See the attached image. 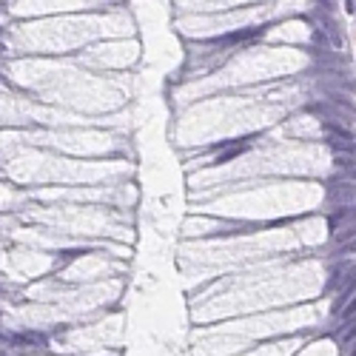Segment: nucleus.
<instances>
[{
  "mask_svg": "<svg viewBox=\"0 0 356 356\" xmlns=\"http://www.w3.org/2000/svg\"><path fill=\"white\" fill-rule=\"evenodd\" d=\"M328 225L334 234H342V231H356V205L353 208H336L328 219Z\"/></svg>",
  "mask_w": 356,
  "mask_h": 356,
  "instance_id": "1",
  "label": "nucleus"
},
{
  "mask_svg": "<svg viewBox=\"0 0 356 356\" xmlns=\"http://www.w3.org/2000/svg\"><path fill=\"white\" fill-rule=\"evenodd\" d=\"M331 203L336 208H353L356 205V185H331Z\"/></svg>",
  "mask_w": 356,
  "mask_h": 356,
  "instance_id": "2",
  "label": "nucleus"
},
{
  "mask_svg": "<svg viewBox=\"0 0 356 356\" xmlns=\"http://www.w3.org/2000/svg\"><path fill=\"white\" fill-rule=\"evenodd\" d=\"M336 256H350V254H356V240H350L348 245H342V248H336L334 251Z\"/></svg>",
  "mask_w": 356,
  "mask_h": 356,
  "instance_id": "4",
  "label": "nucleus"
},
{
  "mask_svg": "<svg viewBox=\"0 0 356 356\" xmlns=\"http://www.w3.org/2000/svg\"><path fill=\"white\" fill-rule=\"evenodd\" d=\"M353 336H356V316H353V319H348L339 331H336V339H339V342H350Z\"/></svg>",
  "mask_w": 356,
  "mask_h": 356,
  "instance_id": "3",
  "label": "nucleus"
}]
</instances>
